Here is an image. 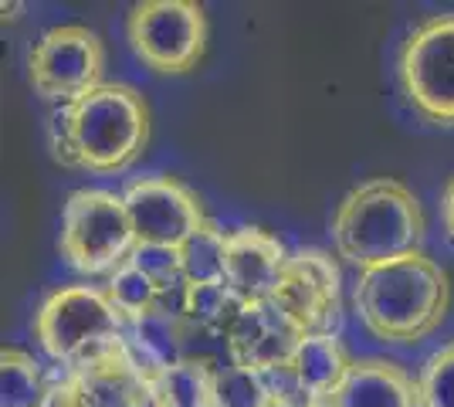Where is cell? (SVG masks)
I'll use <instances>...</instances> for the list:
<instances>
[{"label": "cell", "instance_id": "277c9868", "mask_svg": "<svg viewBox=\"0 0 454 407\" xmlns=\"http://www.w3.org/2000/svg\"><path fill=\"white\" fill-rule=\"evenodd\" d=\"M129 323L98 286H58L35 312L38 347L65 370L89 367L126 343Z\"/></svg>", "mask_w": 454, "mask_h": 407}, {"label": "cell", "instance_id": "30bf717a", "mask_svg": "<svg viewBox=\"0 0 454 407\" xmlns=\"http://www.w3.org/2000/svg\"><path fill=\"white\" fill-rule=\"evenodd\" d=\"M122 200L129 207V221L139 245H170L184 248L193 234L207 224L200 197L184 180L170 174H150L133 180Z\"/></svg>", "mask_w": 454, "mask_h": 407}, {"label": "cell", "instance_id": "d6986e66", "mask_svg": "<svg viewBox=\"0 0 454 407\" xmlns=\"http://www.w3.org/2000/svg\"><path fill=\"white\" fill-rule=\"evenodd\" d=\"M204 407H275V394L268 384V373L245 367H210Z\"/></svg>", "mask_w": 454, "mask_h": 407}, {"label": "cell", "instance_id": "5bb4252c", "mask_svg": "<svg viewBox=\"0 0 454 407\" xmlns=\"http://www.w3.org/2000/svg\"><path fill=\"white\" fill-rule=\"evenodd\" d=\"M333 407H417V380L387 356H360L346 373Z\"/></svg>", "mask_w": 454, "mask_h": 407}, {"label": "cell", "instance_id": "3957f363", "mask_svg": "<svg viewBox=\"0 0 454 407\" xmlns=\"http://www.w3.org/2000/svg\"><path fill=\"white\" fill-rule=\"evenodd\" d=\"M424 238V207L414 191L394 176H377L353 187L333 214L336 252L356 271L417 254Z\"/></svg>", "mask_w": 454, "mask_h": 407}, {"label": "cell", "instance_id": "ac0fdd59", "mask_svg": "<svg viewBox=\"0 0 454 407\" xmlns=\"http://www.w3.org/2000/svg\"><path fill=\"white\" fill-rule=\"evenodd\" d=\"M0 407H48L55 380H48V373L38 360L20 347L0 349Z\"/></svg>", "mask_w": 454, "mask_h": 407}, {"label": "cell", "instance_id": "52a82bcc", "mask_svg": "<svg viewBox=\"0 0 454 407\" xmlns=\"http://www.w3.org/2000/svg\"><path fill=\"white\" fill-rule=\"evenodd\" d=\"M126 41L156 75H187L207 51V14L197 0H143L126 14Z\"/></svg>", "mask_w": 454, "mask_h": 407}, {"label": "cell", "instance_id": "6da1fadb", "mask_svg": "<svg viewBox=\"0 0 454 407\" xmlns=\"http://www.w3.org/2000/svg\"><path fill=\"white\" fill-rule=\"evenodd\" d=\"M48 146L68 170L119 174L150 146V102L126 82H102L48 119Z\"/></svg>", "mask_w": 454, "mask_h": 407}, {"label": "cell", "instance_id": "9a60e30c", "mask_svg": "<svg viewBox=\"0 0 454 407\" xmlns=\"http://www.w3.org/2000/svg\"><path fill=\"white\" fill-rule=\"evenodd\" d=\"M176 295L153 309L150 316L136 319L133 326L126 330V347L133 349L136 360H143L146 367H156L163 373H173L180 364H187V340L193 336V330L187 326V319L176 309Z\"/></svg>", "mask_w": 454, "mask_h": 407}, {"label": "cell", "instance_id": "603a6c76", "mask_svg": "<svg viewBox=\"0 0 454 407\" xmlns=\"http://www.w3.org/2000/svg\"><path fill=\"white\" fill-rule=\"evenodd\" d=\"M133 262L143 271H150L153 278L167 292H180L187 275H184V252L170 245H136Z\"/></svg>", "mask_w": 454, "mask_h": 407}, {"label": "cell", "instance_id": "cb8c5ba5", "mask_svg": "<svg viewBox=\"0 0 454 407\" xmlns=\"http://www.w3.org/2000/svg\"><path fill=\"white\" fill-rule=\"evenodd\" d=\"M441 221H444V231L454 241V174L448 176L444 191H441Z\"/></svg>", "mask_w": 454, "mask_h": 407}, {"label": "cell", "instance_id": "8992f818", "mask_svg": "<svg viewBox=\"0 0 454 407\" xmlns=\"http://www.w3.org/2000/svg\"><path fill=\"white\" fill-rule=\"evenodd\" d=\"M48 407H180V401L170 373L146 367L122 343L89 367L65 370Z\"/></svg>", "mask_w": 454, "mask_h": 407}, {"label": "cell", "instance_id": "5b68a950", "mask_svg": "<svg viewBox=\"0 0 454 407\" xmlns=\"http://www.w3.org/2000/svg\"><path fill=\"white\" fill-rule=\"evenodd\" d=\"M136 231L122 194L82 187L65 200L58 252L82 275H113L136 252Z\"/></svg>", "mask_w": 454, "mask_h": 407}, {"label": "cell", "instance_id": "ffe728a7", "mask_svg": "<svg viewBox=\"0 0 454 407\" xmlns=\"http://www.w3.org/2000/svg\"><path fill=\"white\" fill-rule=\"evenodd\" d=\"M106 295L113 299L115 309L122 312V319L133 326L136 319H143V316H150L153 309H160L173 292L163 289L150 271H143L133 258H129L126 265H119V269L109 275V282H106Z\"/></svg>", "mask_w": 454, "mask_h": 407}, {"label": "cell", "instance_id": "7c38bea8", "mask_svg": "<svg viewBox=\"0 0 454 407\" xmlns=\"http://www.w3.org/2000/svg\"><path fill=\"white\" fill-rule=\"evenodd\" d=\"M275 295L312 333H333L329 326L342 309V271L336 258L322 248H295Z\"/></svg>", "mask_w": 454, "mask_h": 407}, {"label": "cell", "instance_id": "7402d4cb", "mask_svg": "<svg viewBox=\"0 0 454 407\" xmlns=\"http://www.w3.org/2000/svg\"><path fill=\"white\" fill-rule=\"evenodd\" d=\"M417 407H454V340L420 364Z\"/></svg>", "mask_w": 454, "mask_h": 407}, {"label": "cell", "instance_id": "d4e9b609", "mask_svg": "<svg viewBox=\"0 0 454 407\" xmlns=\"http://www.w3.org/2000/svg\"><path fill=\"white\" fill-rule=\"evenodd\" d=\"M312 407H333V404H329V401H319V404H312Z\"/></svg>", "mask_w": 454, "mask_h": 407}, {"label": "cell", "instance_id": "9c48e42d", "mask_svg": "<svg viewBox=\"0 0 454 407\" xmlns=\"http://www.w3.org/2000/svg\"><path fill=\"white\" fill-rule=\"evenodd\" d=\"M106 44L89 24L48 27L27 51V82L35 92L58 106H72L102 85Z\"/></svg>", "mask_w": 454, "mask_h": 407}, {"label": "cell", "instance_id": "2e32d148", "mask_svg": "<svg viewBox=\"0 0 454 407\" xmlns=\"http://www.w3.org/2000/svg\"><path fill=\"white\" fill-rule=\"evenodd\" d=\"M353 367L349 349L342 347V340L336 333H312L302 343V349L292 360V373L302 384V390L319 404L329 401L336 387L346 380V373Z\"/></svg>", "mask_w": 454, "mask_h": 407}, {"label": "cell", "instance_id": "4fadbf2b", "mask_svg": "<svg viewBox=\"0 0 454 407\" xmlns=\"http://www.w3.org/2000/svg\"><path fill=\"white\" fill-rule=\"evenodd\" d=\"M292 252L271 231L258 224H245L227 231L224 252V286L241 302H262L271 299L285 278Z\"/></svg>", "mask_w": 454, "mask_h": 407}, {"label": "cell", "instance_id": "ba28073f", "mask_svg": "<svg viewBox=\"0 0 454 407\" xmlns=\"http://www.w3.org/2000/svg\"><path fill=\"white\" fill-rule=\"evenodd\" d=\"M400 92L420 119L454 126V14L420 20L397 55Z\"/></svg>", "mask_w": 454, "mask_h": 407}, {"label": "cell", "instance_id": "8fae6325", "mask_svg": "<svg viewBox=\"0 0 454 407\" xmlns=\"http://www.w3.org/2000/svg\"><path fill=\"white\" fill-rule=\"evenodd\" d=\"M312 336L295 312L285 306L278 295L247 302L241 306L238 319L227 330V356L234 367L258 370V373H275L282 367H292L295 353Z\"/></svg>", "mask_w": 454, "mask_h": 407}, {"label": "cell", "instance_id": "44dd1931", "mask_svg": "<svg viewBox=\"0 0 454 407\" xmlns=\"http://www.w3.org/2000/svg\"><path fill=\"white\" fill-rule=\"evenodd\" d=\"M180 252H184V275H187V282H224L227 231L214 217L190 238Z\"/></svg>", "mask_w": 454, "mask_h": 407}, {"label": "cell", "instance_id": "7a4b0ae2", "mask_svg": "<svg viewBox=\"0 0 454 407\" xmlns=\"http://www.w3.org/2000/svg\"><path fill=\"white\" fill-rule=\"evenodd\" d=\"M356 316L383 343H420L451 309V278L424 252L383 262L356 278Z\"/></svg>", "mask_w": 454, "mask_h": 407}, {"label": "cell", "instance_id": "e0dca14e", "mask_svg": "<svg viewBox=\"0 0 454 407\" xmlns=\"http://www.w3.org/2000/svg\"><path fill=\"white\" fill-rule=\"evenodd\" d=\"M241 299L224 282H184L176 295V309L193 333H224L241 312Z\"/></svg>", "mask_w": 454, "mask_h": 407}]
</instances>
